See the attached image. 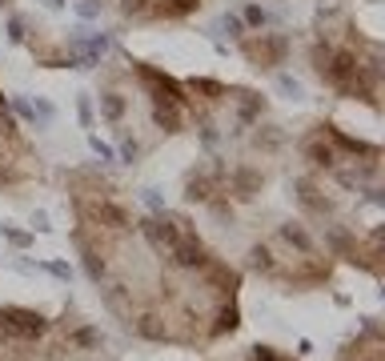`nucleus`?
Segmentation results:
<instances>
[{
    "instance_id": "nucleus-1",
    "label": "nucleus",
    "mask_w": 385,
    "mask_h": 361,
    "mask_svg": "<svg viewBox=\"0 0 385 361\" xmlns=\"http://www.w3.org/2000/svg\"><path fill=\"white\" fill-rule=\"evenodd\" d=\"M133 72L141 76V85L149 89V96H153V105L157 100H169V105H189V96H185V85L181 80H173L169 72H160V69H153V65H141V61H133Z\"/></svg>"
},
{
    "instance_id": "nucleus-2",
    "label": "nucleus",
    "mask_w": 385,
    "mask_h": 361,
    "mask_svg": "<svg viewBox=\"0 0 385 361\" xmlns=\"http://www.w3.org/2000/svg\"><path fill=\"white\" fill-rule=\"evenodd\" d=\"M241 52L249 56L257 69H269V65H281L285 52H289V41L281 32H261V36H241Z\"/></svg>"
},
{
    "instance_id": "nucleus-3",
    "label": "nucleus",
    "mask_w": 385,
    "mask_h": 361,
    "mask_svg": "<svg viewBox=\"0 0 385 361\" xmlns=\"http://www.w3.org/2000/svg\"><path fill=\"white\" fill-rule=\"evenodd\" d=\"M0 329L8 337H17V341H32V337H41L48 329V321L41 313L32 309H21V305H4L0 309Z\"/></svg>"
},
{
    "instance_id": "nucleus-4",
    "label": "nucleus",
    "mask_w": 385,
    "mask_h": 361,
    "mask_svg": "<svg viewBox=\"0 0 385 361\" xmlns=\"http://www.w3.org/2000/svg\"><path fill=\"white\" fill-rule=\"evenodd\" d=\"M169 253H173V261L181 265V269H205V265H209V253H205V245L193 237V233H181V241H177Z\"/></svg>"
},
{
    "instance_id": "nucleus-5",
    "label": "nucleus",
    "mask_w": 385,
    "mask_h": 361,
    "mask_svg": "<svg viewBox=\"0 0 385 361\" xmlns=\"http://www.w3.org/2000/svg\"><path fill=\"white\" fill-rule=\"evenodd\" d=\"M89 217H92V221H101V225H109V229H129V225H133L129 209H125V205H116V201H109V197H105V201H96V205L89 209Z\"/></svg>"
},
{
    "instance_id": "nucleus-6",
    "label": "nucleus",
    "mask_w": 385,
    "mask_h": 361,
    "mask_svg": "<svg viewBox=\"0 0 385 361\" xmlns=\"http://www.w3.org/2000/svg\"><path fill=\"white\" fill-rule=\"evenodd\" d=\"M229 185H233V193L241 197V201H253L257 193H261V173L249 165H241V168H233L229 173Z\"/></svg>"
},
{
    "instance_id": "nucleus-7",
    "label": "nucleus",
    "mask_w": 385,
    "mask_h": 361,
    "mask_svg": "<svg viewBox=\"0 0 385 361\" xmlns=\"http://www.w3.org/2000/svg\"><path fill=\"white\" fill-rule=\"evenodd\" d=\"M153 124H157L160 133H181V129H185V113H181V105L157 100V105H153Z\"/></svg>"
},
{
    "instance_id": "nucleus-8",
    "label": "nucleus",
    "mask_w": 385,
    "mask_h": 361,
    "mask_svg": "<svg viewBox=\"0 0 385 361\" xmlns=\"http://www.w3.org/2000/svg\"><path fill=\"white\" fill-rule=\"evenodd\" d=\"M305 157H309L318 168H333V165H337V153H333V144H325V133L305 141Z\"/></svg>"
},
{
    "instance_id": "nucleus-9",
    "label": "nucleus",
    "mask_w": 385,
    "mask_h": 361,
    "mask_svg": "<svg viewBox=\"0 0 385 361\" xmlns=\"http://www.w3.org/2000/svg\"><path fill=\"white\" fill-rule=\"evenodd\" d=\"M201 8V0H160V4H153L149 12L153 17H169V21H177V17H189V12H197Z\"/></svg>"
},
{
    "instance_id": "nucleus-10",
    "label": "nucleus",
    "mask_w": 385,
    "mask_h": 361,
    "mask_svg": "<svg viewBox=\"0 0 385 361\" xmlns=\"http://www.w3.org/2000/svg\"><path fill=\"white\" fill-rule=\"evenodd\" d=\"M213 181H217V177L193 173V177L185 181V201H209V197H213Z\"/></svg>"
},
{
    "instance_id": "nucleus-11",
    "label": "nucleus",
    "mask_w": 385,
    "mask_h": 361,
    "mask_svg": "<svg viewBox=\"0 0 385 361\" xmlns=\"http://www.w3.org/2000/svg\"><path fill=\"white\" fill-rule=\"evenodd\" d=\"M281 241H289V245H293V249H301L305 257H313V249H318V245H313V237H309L301 225H293V221H289V225H281Z\"/></svg>"
},
{
    "instance_id": "nucleus-12",
    "label": "nucleus",
    "mask_w": 385,
    "mask_h": 361,
    "mask_svg": "<svg viewBox=\"0 0 385 361\" xmlns=\"http://www.w3.org/2000/svg\"><path fill=\"white\" fill-rule=\"evenodd\" d=\"M297 201H301V205H305L309 213H329V209H333V205H329L325 197H318V189H313L309 181H297Z\"/></svg>"
},
{
    "instance_id": "nucleus-13",
    "label": "nucleus",
    "mask_w": 385,
    "mask_h": 361,
    "mask_svg": "<svg viewBox=\"0 0 385 361\" xmlns=\"http://www.w3.org/2000/svg\"><path fill=\"white\" fill-rule=\"evenodd\" d=\"M325 137L337 144V149H345V153H369V157H377V149L373 144H365V141H353V137H345L341 129H333V124H325Z\"/></svg>"
},
{
    "instance_id": "nucleus-14",
    "label": "nucleus",
    "mask_w": 385,
    "mask_h": 361,
    "mask_svg": "<svg viewBox=\"0 0 385 361\" xmlns=\"http://www.w3.org/2000/svg\"><path fill=\"white\" fill-rule=\"evenodd\" d=\"M76 245H81V257H85V273H89L92 281H101V277H105V261H101V253H96V249H89L81 233H76Z\"/></svg>"
},
{
    "instance_id": "nucleus-15",
    "label": "nucleus",
    "mask_w": 385,
    "mask_h": 361,
    "mask_svg": "<svg viewBox=\"0 0 385 361\" xmlns=\"http://www.w3.org/2000/svg\"><path fill=\"white\" fill-rule=\"evenodd\" d=\"M241 325V309L229 301V305H221V313H217V325H213V337H221V333H233Z\"/></svg>"
},
{
    "instance_id": "nucleus-16",
    "label": "nucleus",
    "mask_w": 385,
    "mask_h": 361,
    "mask_svg": "<svg viewBox=\"0 0 385 361\" xmlns=\"http://www.w3.org/2000/svg\"><path fill=\"white\" fill-rule=\"evenodd\" d=\"M125 109H129V105H125V96H121V93H105V96H101V117H105V120H113V124H116V120L125 117Z\"/></svg>"
},
{
    "instance_id": "nucleus-17",
    "label": "nucleus",
    "mask_w": 385,
    "mask_h": 361,
    "mask_svg": "<svg viewBox=\"0 0 385 361\" xmlns=\"http://www.w3.org/2000/svg\"><path fill=\"white\" fill-rule=\"evenodd\" d=\"M217 36H233V41H241L245 36V21L241 17H233V12H225V17H217Z\"/></svg>"
},
{
    "instance_id": "nucleus-18",
    "label": "nucleus",
    "mask_w": 385,
    "mask_h": 361,
    "mask_svg": "<svg viewBox=\"0 0 385 361\" xmlns=\"http://www.w3.org/2000/svg\"><path fill=\"white\" fill-rule=\"evenodd\" d=\"M133 329H136V337H149V341H165V325H157V317H153V313L136 317Z\"/></svg>"
},
{
    "instance_id": "nucleus-19",
    "label": "nucleus",
    "mask_w": 385,
    "mask_h": 361,
    "mask_svg": "<svg viewBox=\"0 0 385 361\" xmlns=\"http://www.w3.org/2000/svg\"><path fill=\"white\" fill-rule=\"evenodd\" d=\"M261 109H265V100L257 93H245V100H241V113H237V124H253V120L261 117Z\"/></svg>"
},
{
    "instance_id": "nucleus-20",
    "label": "nucleus",
    "mask_w": 385,
    "mask_h": 361,
    "mask_svg": "<svg viewBox=\"0 0 385 361\" xmlns=\"http://www.w3.org/2000/svg\"><path fill=\"white\" fill-rule=\"evenodd\" d=\"M329 245H333V249H337L341 257H349V261H353V257H357V249H353V237H349V233H345V229H337V225H333V229H329Z\"/></svg>"
},
{
    "instance_id": "nucleus-21",
    "label": "nucleus",
    "mask_w": 385,
    "mask_h": 361,
    "mask_svg": "<svg viewBox=\"0 0 385 361\" xmlns=\"http://www.w3.org/2000/svg\"><path fill=\"white\" fill-rule=\"evenodd\" d=\"M249 265L257 269V273H277V265H273V253L265 249V245H253V253H249Z\"/></svg>"
},
{
    "instance_id": "nucleus-22",
    "label": "nucleus",
    "mask_w": 385,
    "mask_h": 361,
    "mask_svg": "<svg viewBox=\"0 0 385 361\" xmlns=\"http://www.w3.org/2000/svg\"><path fill=\"white\" fill-rule=\"evenodd\" d=\"M189 89H193V93H205L209 100H221V96H225V85H221V80H209V76L189 80Z\"/></svg>"
},
{
    "instance_id": "nucleus-23",
    "label": "nucleus",
    "mask_w": 385,
    "mask_h": 361,
    "mask_svg": "<svg viewBox=\"0 0 385 361\" xmlns=\"http://www.w3.org/2000/svg\"><path fill=\"white\" fill-rule=\"evenodd\" d=\"M277 93L289 96V100H301V96H305V89H301V80H293L289 72H277Z\"/></svg>"
},
{
    "instance_id": "nucleus-24",
    "label": "nucleus",
    "mask_w": 385,
    "mask_h": 361,
    "mask_svg": "<svg viewBox=\"0 0 385 361\" xmlns=\"http://www.w3.org/2000/svg\"><path fill=\"white\" fill-rule=\"evenodd\" d=\"M281 141H285V133H281V129H261V133H257V137H253V144H257V149H281Z\"/></svg>"
},
{
    "instance_id": "nucleus-25",
    "label": "nucleus",
    "mask_w": 385,
    "mask_h": 361,
    "mask_svg": "<svg viewBox=\"0 0 385 361\" xmlns=\"http://www.w3.org/2000/svg\"><path fill=\"white\" fill-rule=\"evenodd\" d=\"M72 345H81V349H96V345H105V337H101V329H76V333H72Z\"/></svg>"
},
{
    "instance_id": "nucleus-26",
    "label": "nucleus",
    "mask_w": 385,
    "mask_h": 361,
    "mask_svg": "<svg viewBox=\"0 0 385 361\" xmlns=\"http://www.w3.org/2000/svg\"><path fill=\"white\" fill-rule=\"evenodd\" d=\"M0 237H8V245H17V249H28V245H32V233L12 229V225H0Z\"/></svg>"
},
{
    "instance_id": "nucleus-27",
    "label": "nucleus",
    "mask_w": 385,
    "mask_h": 361,
    "mask_svg": "<svg viewBox=\"0 0 385 361\" xmlns=\"http://www.w3.org/2000/svg\"><path fill=\"white\" fill-rule=\"evenodd\" d=\"M0 141H8V144H17V141H21V133H17V120L8 117L4 109H0Z\"/></svg>"
},
{
    "instance_id": "nucleus-28",
    "label": "nucleus",
    "mask_w": 385,
    "mask_h": 361,
    "mask_svg": "<svg viewBox=\"0 0 385 361\" xmlns=\"http://www.w3.org/2000/svg\"><path fill=\"white\" fill-rule=\"evenodd\" d=\"M245 24H249V28H265V24H269V12H265L261 4H249V8H245Z\"/></svg>"
},
{
    "instance_id": "nucleus-29",
    "label": "nucleus",
    "mask_w": 385,
    "mask_h": 361,
    "mask_svg": "<svg viewBox=\"0 0 385 361\" xmlns=\"http://www.w3.org/2000/svg\"><path fill=\"white\" fill-rule=\"evenodd\" d=\"M41 269H45V273H52L56 281H72V265H68V261H45Z\"/></svg>"
},
{
    "instance_id": "nucleus-30",
    "label": "nucleus",
    "mask_w": 385,
    "mask_h": 361,
    "mask_svg": "<svg viewBox=\"0 0 385 361\" xmlns=\"http://www.w3.org/2000/svg\"><path fill=\"white\" fill-rule=\"evenodd\" d=\"M8 109H12V113H17L21 120H28V124H37V117H32V105H28L24 96H12V100H8Z\"/></svg>"
},
{
    "instance_id": "nucleus-31",
    "label": "nucleus",
    "mask_w": 385,
    "mask_h": 361,
    "mask_svg": "<svg viewBox=\"0 0 385 361\" xmlns=\"http://www.w3.org/2000/svg\"><path fill=\"white\" fill-rule=\"evenodd\" d=\"M149 8H153L149 0H121V12H125V17H149Z\"/></svg>"
},
{
    "instance_id": "nucleus-32",
    "label": "nucleus",
    "mask_w": 385,
    "mask_h": 361,
    "mask_svg": "<svg viewBox=\"0 0 385 361\" xmlns=\"http://www.w3.org/2000/svg\"><path fill=\"white\" fill-rule=\"evenodd\" d=\"M76 117H81V124H85V129H92V100H89V93L76 96Z\"/></svg>"
},
{
    "instance_id": "nucleus-33",
    "label": "nucleus",
    "mask_w": 385,
    "mask_h": 361,
    "mask_svg": "<svg viewBox=\"0 0 385 361\" xmlns=\"http://www.w3.org/2000/svg\"><path fill=\"white\" fill-rule=\"evenodd\" d=\"M309 56H313V69H318V72H325V65H329V56H333V48H329V45H321V41H318Z\"/></svg>"
},
{
    "instance_id": "nucleus-34",
    "label": "nucleus",
    "mask_w": 385,
    "mask_h": 361,
    "mask_svg": "<svg viewBox=\"0 0 385 361\" xmlns=\"http://www.w3.org/2000/svg\"><path fill=\"white\" fill-rule=\"evenodd\" d=\"M89 149H92V153H96V157H101V161H105V165H109V161H116L113 144H105V141H101V137H89Z\"/></svg>"
},
{
    "instance_id": "nucleus-35",
    "label": "nucleus",
    "mask_w": 385,
    "mask_h": 361,
    "mask_svg": "<svg viewBox=\"0 0 385 361\" xmlns=\"http://www.w3.org/2000/svg\"><path fill=\"white\" fill-rule=\"evenodd\" d=\"M32 117H37V124H48V120L56 117V109H52L48 100H37V105H32Z\"/></svg>"
},
{
    "instance_id": "nucleus-36",
    "label": "nucleus",
    "mask_w": 385,
    "mask_h": 361,
    "mask_svg": "<svg viewBox=\"0 0 385 361\" xmlns=\"http://www.w3.org/2000/svg\"><path fill=\"white\" fill-rule=\"evenodd\" d=\"M209 209H213V217H221V221H233V205L221 201V197H209Z\"/></svg>"
},
{
    "instance_id": "nucleus-37",
    "label": "nucleus",
    "mask_w": 385,
    "mask_h": 361,
    "mask_svg": "<svg viewBox=\"0 0 385 361\" xmlns=\"http://www.w3.org/2000/svg\"><path fill=\"white\" fill-rule=\"evenodd\" d=\"M8 41L24 45V17H8Z\"/></svg>"
},
{
    "instance_id": "nucleus-38",
    "label": "nucleus",
    "mask_w": 385,
    "mask_h": 361,
    "mask_svg": "<svg viewBox=\"0 0 385 361\" xmlns=\"http://www.w3.org/2000/svg\"><path fill=\"white\" fill-rule=\"evenodd\" d=\"M141 197H145V205H149V209H153V213H165V201H160V193L157 189H141Z\"/></svg>"
},
{
    "instance_id": "nucleus-39",
    "label": "nucleus",
    "mask_w": 385,
    "mask_h": 361,
    "mask_svg": "<svg viewBox=\"0 0 385 361\" xmlns=\"http://www.w3.org/2000/svg\"><path fill=\"white\" fill-rule=\"evenodd\" d=\"M136 157H141V144H136V141H129V137H125V141H121V161H129V165H133Z\"/></svg>"
},
{
    "instance_id": "nucleus-40",
    "label": "nucleus",
    "mask_w": 385,
    "mask_h": 361,
    "mask_svg": "<svg viewBox=\"0 0 385 361\" xmlns=\"http://www.w3.org/2000/svg\"><path fill=\"white\" fill-rule=\"evenodd\" d=\"M76 12H81L85 21H92V17L101 12V4H96V0H76Z\"/></svg>"
},
{
    "instance_id": "nucleus-41",
    "label": "nucleus",
    "mask_w": 385,
    "mask_h": 361,
    "mask_svg": "<svg viewBox=\"0 0 385 361\" xmlns=\"http://www.w3.org/2000/svg\"><path fill=\"white\" fill-rule=\"evenodd\" d=\"M201 141H205V149L217 144V129H213V120H201Z\"/></svg>"
},
{
    "instance_id": "nucleus-42",
    "label": "nucleus",
    "mask_w": 385,
    "mask_h": 361,
    "mask_svg": "<svg viewBox=\"0 0 385 361\" xmlns=\"http://www.w3.org/2000/svg\"><path fill=\"white\" fill-rule=\"evenodd\" d=\"M253 361H281V358L273 353L269 345H257V349H253Z\"/></svg>"
},
{
    "instance_id": "nucleus-43",
    "label": "nucleus",
    "mask_w": 385,
    "mask_h": 361,
    "mask_svg": "<svg viewBox=\"0 0 385 361\" xmlns=\"http://www.w3.org/2000/svg\"><path fill=\"white\" fill-rule=\"evenodd\" d=\"M32 229H37V233H48V229H52V225H48V213H32Z\"/></svg>"
},
{
    "instance_id": "nucleus-44",
    "label": "nucleus",
    "mask_w": 385,
    "mask_h": 361,
    "mask_svg": "<svg viewBox=\"0 0 385 361\" xmlns=\"http://www.w3.org/2000/svg\"><path fill=\"white\" fill-rule=\"evenodd\" d=\"M4 181H17V173H12V168L0 161V185H4Z\"/></svg>"
},
{
    "instance_id": "nucleus-45",
    "label": "nucleus",
    "mask_w": 385,
    "mask_h": 361,
    "mask_svg": "<svg viewBox=\"0 0 385 361\" xmlns=\"http://www.w3.org/2000/svg\"><path fill=\"white\" fill-rule=\"evenodd\" d=\"M48 8H65V0H45Z\"/></svg>"
},
{
    "instance_id": "nucleus-46",
    "label": "nucleus",
    "mask_w": 385,
    "mask_h": 361,
    "mask_svg": "<svg viewBox=\"0 0 385 361\" xmlns=\"http://www.w3.org/2000/svg\"><path fill=\"white\" fill-rule=\"evenodd\" d=\"M0 109H4V93H0Z\"/></svg>"
},
{
    "instance_id": "nucleus-47",
    "label": "nucleus",
    "mask_w": 385,
    "mask_h": 361,
    "mask_svg": "<svg viewBox=\"0 0 385 361\" xmlns=\"http://www.w3.org/2000/svg\"><path fill=\"white\" fill-rule=\"evenodd\" d=\"M4 4H8V0H0V8H4Z\"/></svg>"
},
{
    "instance_id": "nucleus-48",
    "label": "nucleus",
    "mask_w": 385,
    "mask_h": 361,
    "mask_svg": "<svg viewBox=\"0 0 385 361\" xmlns=\"http://www.w3.org/2000/svg\"><path fill=\"white\" fill-rule=\"evenodd\" d=\"M369 361H382V358H369Z\"/></svg>"
}]
</instances>
